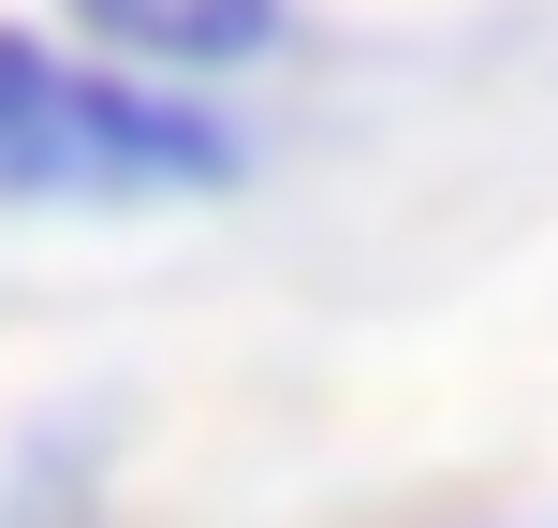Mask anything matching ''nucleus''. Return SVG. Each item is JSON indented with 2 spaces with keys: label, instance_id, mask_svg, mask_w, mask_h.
<instances>
[{
  "label": "nucleus",
  "instance_id": "nucleus-1",
  "mask_svg": "<svg viewBox=\"0 0 558 528\" xmlns=\"http://www.w3.org/2000/svg\"><path fill=\"white\" fill-rule=\"evenodd\" d=\"M206 176H235L221 118L0 29V206H147V192H206Z\"/></svg>",
  "mask_w": 558,
  "mask_h": 528
},
{
  "label": "nucleus",
  "instance_id": "nucleus-2",
  "mask_svg": "<svg viewBox=\"0 0 558 528\" xmlns=\"http://www.w3.org/2000/svg\"><path fill=\"white\" fill-rule=\"evenodd\" d=\"M104 45H133V59H265L279 45V0H74Z\"/></svg>",
  "mask_w": 558,
  "mask_h": 528
}]
</instances>
